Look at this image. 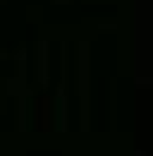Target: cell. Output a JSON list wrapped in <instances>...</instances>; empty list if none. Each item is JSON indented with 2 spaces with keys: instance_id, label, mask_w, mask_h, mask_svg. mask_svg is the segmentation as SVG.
Wrapping results in <instances>:
<instances>
[{
  "instance_id": "7a4b0ae2",
  "label": "cell",
  "mask_w": 153,
  "mask_h": 156,
  "mask_svg": "<svg viewBox=\"0 0 153 156\" xmlns=\"http://www.w3.org/2000/svg\"><path fill=\"white\" fill-rule=\"evenodd\" d=\"M7 58V51H0V60H5Z\"/></svg>"
},
{
  "instance_id": "6da1fadb",
  "label": "cell",
  "mask_w": 153,
  "mask_h": 156,
  "mask_svg": "<svg viewBox=\"0 0 153 156\" xmlns=\"http://www.w3.org/2000/svg\"><path fill=\"white\" fill-rule=\"evenodd\" d=\"M41 77V87L48 84V43H36V79Z\"/></svg>"
}]
</instances>
